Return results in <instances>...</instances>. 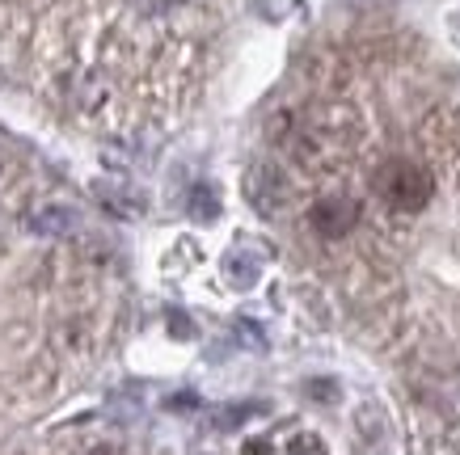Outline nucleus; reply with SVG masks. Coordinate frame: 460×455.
I'll return each mask as SVG.
<instances>
[{
  "mask_svg": "<svg viewBox=\"0 0 460 455\" xmlns=\"http://www.w3.org/2000/svg\"><path fill=\"white\" fill-rule=\"evenodd\" d=\"M372 186H376V194L393 211H422L435 194L431 169L419 165V161H410V156H389V161L372 173Z\"/></svg>",
  "mask_w": 460,
  "mask_h": 455,
  "instance_id": "1",
  "label": "nucleus"
},
{
  "mask_svg": "<svg viewBox=\"0 0 460 455\" xmlns=\"http://www.w3.org/2000/svg\"><path fill=\"white\" fill-rule=\"evenodd\" d=\"M308 223H313L317 236L338 241V236H347L350 228L359 223V203H355L350 194H325V198H317V203L308 207Z\"/></svg>",
  "mask_w": 460,
  "mask_h": 455,
  "instance_id": "2",
  "label": "nucleus"
},
{
  "mask_svg": "<svg viewBox=\"0 0 460 455\" xmlns=\"http://www.w3.org/2000/svg\"><path fill=\"white\" fill-rule=\"evenodd\" d=\"M245 198H250L262 215H279L283 203H288V186H283L279 169L275 165H253L250 173H245Z\"/></svg>",
  "mask_w": 460,
  "mask_h": 455,
  "instance_id": "3",
  "label": "nucleus"
},
{
  "mask_svg": "<svg viewBox=\"0 0 460 455\" xmlns=\"http://www.w3.org/2000/svg\"><path fill=\"white\" fill-rule=\"evenodd\" d=\"M190 215H195V220H216V215H220V198H216L211 186H195V190H190Z\"/></svg>",
  "mask_w": 460,
  "mask_h": 455,
  "instance_id": "4",
  "label": "nucleus"
},
{
  "mask_svg": "<svg viewBox=\"0 0 460 455\" xmlns=\"http://www.w3.org/2000/svg\"><path fill=\"white\" fill-rule=\"evenodd\" d=\"M250 414H258V405H228V409H220V414H216V426H220V430H233L237 422H245Z\"/></svg>",
  "mask_w": 460,
  "mask_h": 455,
  "instance_id": "5",
  "label": "nucleus"
},
{
  "mask_svg": "<svg viewBox=\"0 0 460 455\" xmlns=\"http://www.w3.org/2000/svg\"><path fill=\"white\" fill-rule=\"evenodd\" d=\"M181 0H131V9L140 17H165V13H173Z\"/></svg>",
  "mask_w": 460,
  "mask_h": 455,
  "instance_id": "6",
  "label": "nucleus"
},
{
  "mask_svg": "<svg viewBox=\"0 0 460 455\" xmlns=\"http://www.w3.org/2000/svg\"><path fill=\"white\" fill-rule=\"evenodd\" d=\"M288 455H325V442H321L317 434H300V439H292Z\"/></svg>",
  "mask_w": 460,
  "mask_h": 455,
  "instance_id": "7",
  "label": "nucleus"
},
{
  "mask_svg": "<svg viewBox=\"0 0 460 455\" xmlns=\"http://www.w3.org/2000/svg\"><path fill=\"white\" fill-rule=\"evenodd\" d=\"M228 278L237 283V287H250L253 278H258V266H237V258H228Z\"/></svg>",
  "mask_w": 460,
  "mask_h": 455,
  "instance_id": "8",
  "label": "nucleus"
},
{
  "mask_svg": "<svg viewBox=\"0 0 460 455\" xmlns=\"http://www.w3.org/2000/svg\"><path fill=\"white\" fill-rule=\"evenodd\" d=\"M169 409H195V392H181V397L169 400Z\"/></svg>",
  "mask_w": 460,
  "mask_h": 455,
  "instance_id": "9",
  "label": "nucleus"
},
{
  "mask_svg": "<svg viewBox=\"0 0 460 455\" xmlns=\"http://www.w3.org/2000/svg\"><path fill=\"white\" fill-rule=\"evenodd\" d=\"M93 455H123V451H114V447H98Z\"/></svg>",
  "mask_w": 460,
  "mask_h": 455,
  "instance_id": "10",
  "label": "nucleus"
}]
</instances>
